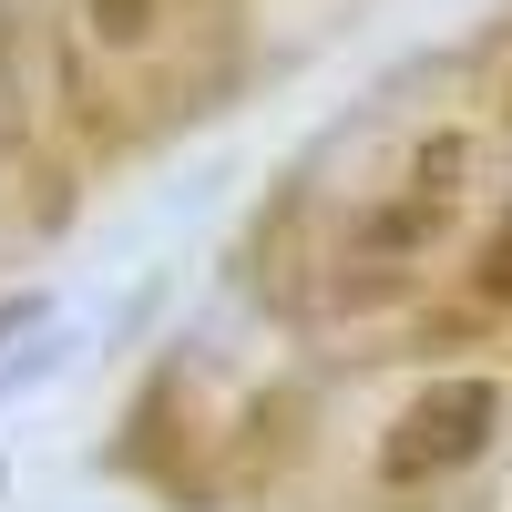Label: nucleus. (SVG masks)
Listing matches in <instances>:
<instances>
[{
    "instance_id": "obj_1",
    "label": "nucleus",
    "mask_w": 512,
    "mask_h": 512,
    "mask_svg": "<svg viewBox=\"0 0 512 512\" xmlns=\"http://www.w3.org/2000/svg\"><path fill=\"white\" fill-rule=\"evenodd\" d=\"M492 420H502V390H492V379H431V390L390 420L379 472H390V482H441V472H461V461H482Z\"/></svg>"
},
{
    "instance_id": "obj_2",
    "label": "nucleus",
    "mask_w": 512,
    "mask_h": 512,
    "mask_svg": "<svg viewBox=\"0 0 512 512\" xmlns=\"http://www.w3.org/2000/svg\"><path fill=\"white\" fill-rule=\"evenodd\" d=\"M441 226H451V205H441V195H420V185H410L400 205H379V216L359 226V256H410V246H431Z\"/></svg>"
},
{
    "instance_id": "obj_3",
    "label": "nucleus",
    "mask_w": 512,
    "mask_h": 512,
    "mask_svg": "<svg viewBox=\"0 0 512 512\" xmlns=\"http://www.w3.org/2000/svg\"><path fill=\"white\" fill-rule=\"evenodd\" d=\"M82 11H93V41H113V52H144L164 0H82Z\"/></svg>"
},
{
    "instance_id": "obj_4",
    "label": "nucleus",
    "mask_w": 512,
    "mask_h": 512,
    "mask_svg": "<svg viewBox=\"0 0 512 512\" xmlns=\"http://www.w3.org/2000/svg\"><path fill=\"white\" fill-rule=\"evenodd\" d=\"M472 287L492 297V308H512V216L482 236V256H472Z\"/></svg>"
},
{
    "instance_id": "obj_5",
    "label": "nucleus",
    "mask_w": 512,
    "mask_h": 512,
    "mask_svg": "<svg viewBox=\"0 0 512 512\" xmlns=\"http://www.w3.org/2000/svg\"><path fill=\"white\" fill-rule=\"evenodd\" d=\"M21 93H11V62H0V144H21V113H11Z\"/></svg>"
},
{
    "instance_id": "obj_6",
    "label": "nucleus",
    "mask_w": 512,
    "mask_h": 512,
    "mask_svg": "<svg viewBox=\"0 0 512 512\" xmlns=\"http://www.w3.org/2000/svg\"><path fill=\"white\" fill-rule=\"evenodd\" d=\"M502 113H512V93H502Z\"/></svg>"
}]
</instances>
